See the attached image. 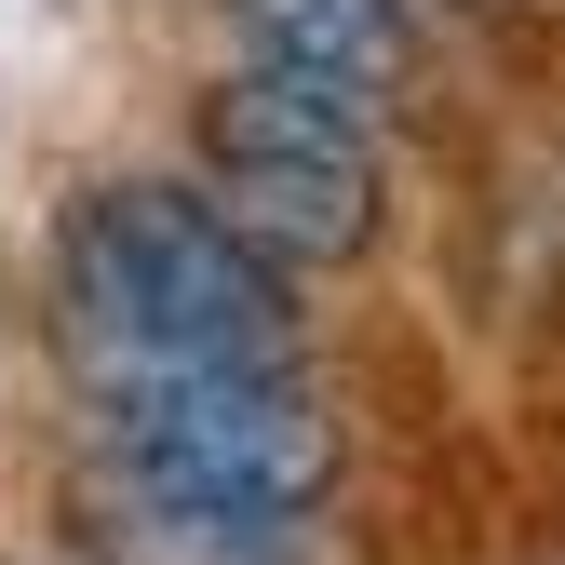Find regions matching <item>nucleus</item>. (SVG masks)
Instances as JSON below:
<instances>
[{"label":"nucleus","mask_w":565,"mask_h":565,"mask_svg":"<svg viewBox=\"0 0 565 565\" xmlns=\"http://www.w3.org/2000/svg\"><path fill=\"white\" fill-rule=\"evenodd\" d=\"M54 310L82 364H297V269H269L216 189L108 175L54 230Z\"/></svg>","instance_id":"obj_1"},{"label":"nucleus","mask_w":565,"mask_h":565,"mask_svg":"<svg viewBox=\"0 0 565 565\" xmlns=\"http://www.w3.org/2000/svg\"><path fill=\"white\" fill-rule=\"evenodd\" d=\"M202 189L216 216L269 256V269H350L377 243V121L323 95V82H282V67H243L202 108Z\"/></svg>","instance_id":"obj_3"},{"label":"nucleus","mask_w":565,"mask_h":565,"mask_svg":"<svg viewBox=\"0 0 565 565\" xmlns=\"http://www.w3.org/2000/svg\"><path fill=\"white\" fill-rule=\"evenodd\" d=\"M243 67H282V82H323L350 108H377L404 82V14L391 0H216Z\"/></svg>","instance_id":"obj_4"},{"label":"nucleus","mask_w":565,"mask_h":565,"mask_svg":"<svg viewBox=\"0 0 565 565\" xmlns=\"http://www.w3.org/2000/svg\"><path fill=\"white\" fill-rule=\"evenodd\" d=\"M108 484H149L175 512L230 525H310L337 499V417L297 364H82Z\"/></svg>","instance_id":"obj_2"}]
</instances>
